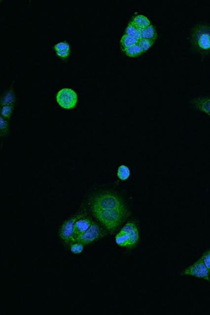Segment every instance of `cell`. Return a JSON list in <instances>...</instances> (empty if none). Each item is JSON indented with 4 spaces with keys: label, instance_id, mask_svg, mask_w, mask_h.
<instances>
[{
    "label": "cell",
    "instance_id": "6da1fadb",
    "mask_svg": "<svg viewBox=\"0 0 210 315\" xmlns=\"http://www.w3.org/2000/svg\"><path fill=\"white\" fill-rule=\"evenodd\" d=\"M93 214L107 231L113 233L128 216L127 210L118 196L105 193L93 200Z\"/></svg>",
    "mask_w": 210,
    "mask_h": 315
},
{
    "label": "cell",
    "instance_id": "7402d4cb",
    "mask_svg": "<svg viewBox=\"0 0 210 315\" xmlns=\"http://www.w3.org/2000/svg\"><path fill=\"white\" fill-rule=\"evenodd\" d=\"M201 258H203L207 267L210 270V249L206 251Z\"/></svg>",
    "mask_w": 210,
    "mask_h": 315
},
{
    "label": "cell",
    "instance_id": "44dd1931",
    "mask_svg": "<svg viewBox=\"0 0 210 315\" xmlns=\"http://www.w3.org/2000/svg\"><path fill=\"white\" fill-rule=\"evenodd\" d=\"M83 246L84 245L80 243H71V246H70V249H71V252L74 254H81L83 250Z\"/></svg>",
    "mask_w": 210,
    "mask_h": 315
},
{
    "label": "cell",
    "instance_id": "5b68a950",
    "mask_svg": "<svg viewBox=\"0 0 210 315\" xmlns=\"http://www.w3.org/2000/svg\"><path fill=\"white\" fill-rule=\"evenodd\" d=\"M107 234L106 231L98 224L96 221H93L91 227L88 228L86 232L81 233L79 236L75 237L74 243H82L83 245H88L93 242L101 239Z\"/></svg>",
    "mask_w": 210,
    "mask_h": 315
},
{
    "label": "cell",
    "instance_id": "52a82bcc",
    "mask_svg": "<svg viewBox=\"0 0 210 315\" xmlns=\"http://www.w3.org/2000/svg\"><path fill=\"white\" fill-rule=\"evenodd\" d=\"M210 270L207 267L203 258H199L192 266L186 268L181 273L184 276H191L208 280L210 282Z\"/></svg>",
    "mask_w": 210,
    "mask_h": 315
},
{
    "label": "cell",
    "instance_id": "ba28073f",
    "mask_svg": "<svg viewBox=\"0 0 210 315\" xmlns=\"http://www.w3.org/2000/svg\"><path fill=\"white\" fill-rule=\"evenodd\" d=\"M93 222V221L91 216H83L78 219L74 225V238L75 237L79 236L81 233L86 232L88 228L91 227Z\"/></svg>",
    "mask_w": 210,
    "mask_h": 315
},
{
    "label": "cell",
    "instance_id": "d6986e66",
    "mask_svg": "<svg viewBox=\"0 0 210 315\" xmlns=\"http://www.w3.org/2000/svg\"><path fill=\"white\" fill-rule=\"evenodd\" d=\"M9 133V123L3 117H0V135L1 137L7 136Z\"/></svg>",
    "mask_w": 210,
    "mask_h": 315
},
{
    "label": "cell",
    "instance_id": "8992f818",
    "mask_svg": "<svg viewBox=\"0 0 210 315\" xmlns=\"http://www.w3.org/2000/svg\"><path fill=\"white\" fill-rule=\"evenodd\" d=\"M77 95L70 88H63L59 91L56 96V101L63 109H71L76 106L77 103Z\"/></svg>",
    "mask_w": 210,
    "mask_h": 315
},
{
    "label": "cell",
    "instance_id": "277c9868",
    "mask_svg": "<svg viewBox=\"0 0 210 315\" xmlns=\"http://www.w3.org/2000/svg\"><path fill=\"white\" fill-rule=\"evenodd\" d=\"M87 216L85 211H81L74 216H71L63 223L59 231V236L65 244H71L74 243V225L80 218Z\"/></svg>",
    "mask_w": 210,
    "mask_h": 315
},
{
    "label": "cell",
    "instance_id": "9a60e30c",
    "mask_svg": "<svg viewBox=\"0 0 210 315\" xmlns=\"http://www.w3.org/2000/svg\"><path fill=\"white\" fill-rule=\"evenodd\" d=\"M125 35L131 36L132 37L135 38L137 40L141 39V35H140V30L138 27L135 26L133 23H128L127 28L125 31Z\"/></svg>",
    "mask_w": 210,
    "mask_h": 315
},
{
    "label": "cell",
    "instance_id": "30bf717a",
    "mask_svg": "<svg viewBox=\"0 0 210 315\" xmlns=\"http://www.w3.org/2000/svg\"><path fill=\"white\" fill-rule=\"evenodd\" d=\"M54 49L56 50V54L62 59H66L70 56L71 51H70V46L68 43L61 42L55 45Z\"/></svg>",
    "mask_w": 210,
    "mask_h": 315
},
{
    "label": "cell",
    "instance_id": "8fae6325",
    "mask_svg": "<svg viewBox=\"0 0 210 315\" xmlns=\"http://www.w3.org/2000/svg\"><path fill=\"white\" fill-rule=\"evenodd\" d=\"M16 101V96H15V93L13 92V88L11 87L9 91H6V92L1 96L0 105H1V106H5V105H13V106H14Z\"/></svg>",
    "mask_w": 210,
    "mask_h": 315
},
{
    "label": "cell",
    "instance_id": "4fadbf2b",
    "mask_svg": "<svg viewBox=\"0 0 210 315\" xmlns=\"http://www.w3.org/2000/svg\"><path fill=\"white\" fill-rule=\"evenodd\" d=\"M131 22L133 23L136 27H138L140 30L144 29L149 26H151V22L149 18L146 17L143 15H138L132 18Z\"/></svg>",
    "mask_w": 210,
    "mask_h": 315
},
{
    "label": "cell",
    "instance_id": "2e32d148",
    "mask_svg": "<svg viewBox=\"0 0 210 315\" xmlns=\"http://www.w3.org/2000/svg\"><path fill=\"white\" fill-rule=\"evenodd\" d=\"M138 41H139V40H137L131 36H128L127 35H124L121 38V41H120L121 49L123 51V50L133 46V45L138 44Z\"/></svg>",
    "mask_w": 210,
    "mask_h": 315
},
{
    "label": "cell",
    "instance_id": "ac0fdd59",
    "mask_svg": "<svg viewBox=\"0 0 210 315\" xmlns=\"http://www.w3.org/2000/svg\"><path fill=\"white\" fill-rule=\"evenodd\" d=\"M130 173H131V172H130L129 168L127 166H121L118 168L117 176L119 179L125 181V180L128 179V177H129Z\"/></svg>",
    "mask_w": 210,
    "mask_h": 315
},
{
    "label": "cell",
    "instance_id": "5bb4252c",
    "mask_svg": "<svg viewBox=\"0 0 210 315\" xmlns=\"http://www.w3.org/2000/svg\"><path fill=\"white\" fill-rule=\"evenodd\" d=\"M123 51L126 56L131 58L139 57L144 53L143 52V50L141 49V48L140 47L138 44L133 45V46L123 50Z\"/></svg>",
    "mask_w": 210,
    "mask_h": 315
},
{
    "label": "cell",
    "instance_id": "3957f363",
    "mask_svg": "<svg viewBox=\"0 0 210 315\" xmlns=\"http://www.w3.org/2000/svg\"><path fill=\"white\" fill-rule=\"evenodd\" d=\"M139 229L136 221H130L116 235L115 241L118 246L133 249L139 243Z\"/></svg>",
    "mask_w": 210,
    "mask_h": 315
},
{
    "label": "cell",
    "instance_id": "7c38bea8",
    "mask_svg": "<svg viewBox=\"0 0 210 315\" xmlns=\"http://www.w3.org/2000/svg\"><path fill=\"white\" fill-rule=\"evenodd\" d=\"M140 35H141V39H148L153 40V41H156L158 37L156 28L153 25H151L144 29L140 30Z\"/></svg>",
    "mask_w": 210,
    "mask_h": 315
},
{
    "label": "cell",
    "instance_id": "603a6c76",
    "mask_svg": "<svg viewBox=\"0 0 210 315\" xmlns=\"http://www.w3.org/2000/svg\"></svg>",
    "mask_w": 210,
    "mask_h": 315
},
{
    "label": "cell",
    "instance_id": "e0dca14e",
    "mask_svg": "<svg viewBox=\"0 0 210 315\" xmlns=\"http://www.w3.org/2000/svg\"><path fill=\"white\" fill-rule=\"evenodd\" d=\"M13 108H14V106L13 105H5V106H1V110H0V114H1V117L6 120H10L11 114H12Z\"/></svg>",
    "mask_w": 210,
    "mask_h": 315
},
{
    "label": "cell",
    "instance_id": "9c48e42d",
    "mask_svg": "<svg viewBox=\"0 0 210 315\" xmlns=\"http://www.w3.org/2000/svg\"><path fill=\"white\" fill-rule=\"evenodd\" d=\"M191 103L196 109L210 116V97L196 98L191 101Z\"/></svg>",
    "mask_w": 210,
    "mask_h": 315
},
{
    "label": "cell",
    "instance_id": "ffe728a7",
    "mask_svg": "<svg viewBox=\"0 0 210 315\" xmlns=\"http://www.w3.org/2000/svg\"><path fill=\"white\" fill-rule=\"evenodd\" d=\"M155 41L153 40L148 39H141L138 41V44L141 49L143 50V52L145 53L147 51L151 46L154 44Z\"/></svg>",
    "mask_w": 210,
    "mask_h": 315
},
{
    "label": "cell",
    "instance_id": "7a4b0ae2",
    "mask_svg": "<svg viewBox=\"0 0 210 315\" xmlns=\"http://www.w3.org/2000/svg\"><path fill=\"white\" fill-rule=\"evenodd\" d=\"M191 46L196 52L206 56L210 53V26L200 25L193 28L191 33Z\"/></svg>",
    "mask_w": 210,
    "mask_h": 315
}]
</instances>
